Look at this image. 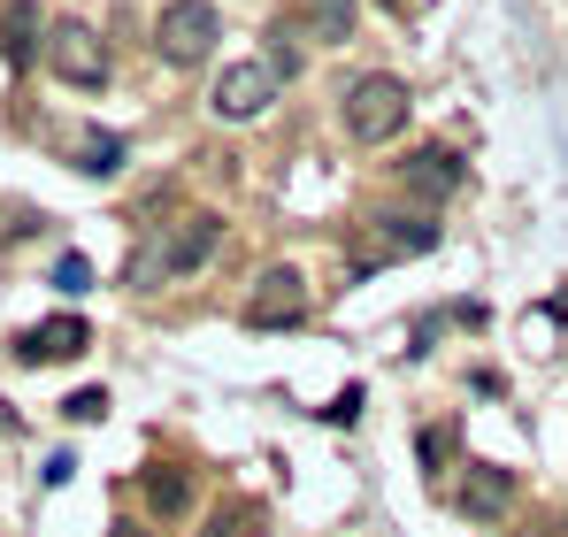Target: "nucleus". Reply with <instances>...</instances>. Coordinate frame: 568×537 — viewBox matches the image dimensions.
<instances>
[{"label":"nucleus","instance_id":"f257e3e1","mask_svg":"<svg viewBox=\"0 0 568 537\" xmlns=\"http://www.w3.org/2000/svg\"><path fill=\"white\" fill-rule=\"evenodd\" d=\"M215 246H223V215H215V207L146 223V239H139L131 262H123V284H131V292H162V284H178V276H192V268H207Z\"/></svg>","mask_w":568,"mask_h":537},{"label":"nucleus","instance_id":"f03ea898","mask_svg":"<svg viewBox=\"0 0 568 537\" xmlns=\"http://www.w3.org/2000/svg\"><path fill=\"white\" fill-rule=\"evenodd\" d=\"M407 85L399 78H384V70H369V78H354L346 85V131L362 139V146H384V139H399L407 131Z\"/></svg>","mask_w":568,"mask_h":537},{"label":"nucleus","instance_id":"7ed1b4c3","mask_svg":"<svg viewBox=\"0 0 568 537\" xmlns=\"http://www.w3.org/2000/svg\"><path fill=\"white\" fill-rule=\"evenodd\" d=\"M215 39H223V16H215V0H170L162 8V23H154V47H162V62H207L215 54Z\"/></svg>","mask_w":568,"mask_h":537},{"label":"nucleus","instance_id":"20e7f679","mask_svg":"<svg viewBox=\"0 0 568 537\" xmlns=\"http://www.w3.org/2000/svg\"><path fill=\"white\" fill-rule=\"evenodd\" d=\"M39 54H47V70H54L62 85H78V92H100V85H108V47H100L93 23H47Z\"/></svg>","mask_w":568,"mask_h":537},{"label":"nucleus","instance_id":"39448f33","mask_svg":"<svg viewBox=\"0 0 568 537\" xmlns=\"http://www.w3.org/2000/svg\"><path fill=\"white\" fill-rule=\"evenodd\" d=\"M270 100H277V70L270 62H231L215 78V92H207L215 123H254V115H270Z\"/></svg>","mask_w":568,"mask_h":537},{"label":"nucleus","instance_id":"423d86ee","mask_svg":"<svg viewBox=\"0 0 568 537\" xmlns=\"http://www.w3.org/2000/svg\"><path fill=\"white\" fill-rule=\"evenodd\" d=\"M292 323H307V276L300 268H270L254 284V300H246V331H292Z\"/></svg>","mask_w":568,"mask_h":537},{"label":"nucleus","instance_id":"0eeeda50","mask_svg":"<svg viewBox=\"0 0 568 537\" xmlns=\"http://www.w3.org/2000/svg\"><path fill=\"white\" fill-rule=\"evenodd\" d=\"M438 246V215H423V207H384L369 215V254L377 262H407V254H430Z\"/></svg>","mask_w":568,"mask_h":537},{"label":"nucleus","instance_id":"6e6552de","mask_svg":"<svg viewBox=\"0 0 568 537\" xmlns=\"http://www.w3.org/2000/svg\"><path fill=\"white\" fill-rule=\"evenodd\" d=\"M462 154L454 146H415L407 162H392V184L407 192V200H446V192H462Z\"/></svg>","mask_w":568,"mask_h":537},{"label":"nucleus","instance_id":"1a4fd4ad","mask_svg":"<svg viewBox=\"0 0 568 537\" xmlns=\"http://www.w3.org/2000/svg\"><path fill=\"white\" fill-rule=\"evenodd\" d=\"M78 354H93V331H85L78 315L31 323V331L16 338V361H23V368H54V361H78Z\"/></svg>","mask_w":568,"mask_h":537},{"label":"nucleus","instance_id":"9d476101","mask_svg":"<svg viewBox=\"0 0 568 537\" xmlns=\"http://www.w3.org/2000/svg\"><path fill=\"white\" fill-rule=\"evenodd\" d=\"M139 499L162 515V523H178V515H192V468H178V460H154L146 476H139Z\"/></svg>","mask_w":568,"mask_h":537},{"label":"nucleus","instance_id":"9b49d317","mask_svg":"<svg viewBox=\"0 0 568 537\" xmlns=\"http://www.w3.org/2000/svg\"><path fill=\"white\" fill-rule=\"evenodd\" d=\"M39 39H47L39 0H8V8H0V62H8V70H23V62L39 54Z\"/></svg>","mask_w":568,"mask_h":537},{"label":"nucleus","instance_id":"f8f14e48","mask_svg":"<svg viewBox=\"0 0 568 537\" xmlns=\"http://www.w3.org/2000/svg\"><path fill=\"white\" fill-rule=\"evenodd\" d=\"M507 499H515L507 468H484V460H476L469 476H462V515H469V523H499V515H507Z\"/></svg>","mask_w":568,"mask_h":537},{"label":"nucleus","instance_id":"ddd939ff","mask_svg":"<svg viewBox=\"0 0 568 537\" xmlns=\"http://www.w3.org/2000/svg\"><path fill=\"white\" fill-rule=\"evenodd\" d=\"M123 154H131L123 131H78V170H85V178H115Z\"/></svg>","mask_w":568,"mask_h":537},{"label":"nucleus","instance_id":"4468645a","mask_svg":"<svg viewBox=\"0 0 568 537\" xmlns=\"http://www.w3.org/2000/svg\"><path fill=\"white\" fill-rule=\"evenodd\" d=\"M307 23L323 47H346L354 39V0H307Z\"/></svg>","mask_w":568,"mask_h":537},{"label":"nucleus","instance_id":"2eb2a0df","mask_svg":"<svg viewBox=\"0 0 568 537\" xmlns=\"http://www.w3.org/2000/svg\"><path fill=\"white\" fill-rule=\"evenodd\" d=\"M207 537H270V515L254 507V499H223L215 507V530Z\"/></svg>","mask_w":568,"mask_h":537},{"label":"nucleus","instance_id":"dca6fc26","mask_svg":"<svg viewBox=\"0 0 568 537\" xmlns=\"http://www.w3.org/2000/svg\"><path fill=\"white\" fill-rule=\"evenodd\" d=\"M47 284H54V292H62V300H78V292H93V262H85V254H62V262H54V276H47Z\"/></svg>","mask_w":568,"mask_h":537},{"label":"nucleus","instance_id":"f3484780","mask_svg":"<svg viewBox=\"0 0 568 537\" xmlns=\"http://www.w3.org/2000/svg\"><path fill=\"white\" fill-rule=\"evenodd\" d=\"M62 415H70V423H100V415H108V392H100V384L70 392V399H62Z\"/></svg>","mask_w":568,"mask_h":537},{"label":"nucleus","instance_id":"a211bd4d","mask_svg":"<svg viewBox=\"0 0 568 537\" xmlns=\"http://www.w3.org/2000/svg\"><path fill=\"white\" fill-rule=\"evenodd\" d=\"M270 39H277V47H270V70H277V78H292V70H300V31H292V23H277Z\"/></svg>","mask_w":568,"mask_h":537},{"label":"nucleus","instance_id":"6ab92c4d","mask_svg":"<svg viewBox=\"0 0 568 537\" xmlns=\"http://www.w3.org/2000/svg\"><path fill=\"white\" fill-rule=\"evenodd\" d=\"M323 415H331V423H354V415H362V384H346V392H338Z\"/></svg>","mask_w":568,"mask_h":537},{"label":"nucleus","instance_id":"aec40b11","mask_svg":"<svg viewBox=\"0 0 568 537\" xmlns=\"http://www.w3.org/2000/svg\"><path fill=\"white\" fill-rule=\"evenodd\" d=\"M78 476V453H47V468H39V484H70Z\"/></svg>","mask_w":568,"mask_h":537},{"label":"nucleus","instance_id":"412c9836","mask_svg":"<svg viewBox=\"0 0 568 537\" xmlns=\"http://www.w3.org/2000/svg\"><path fill=\"white\" fill-rule=\"evenodd\" d=\"M384 8H392V16H407V8H415V0H384Z\"/></svg>","mask_w":568,"mask_h":537}]
</instances>
